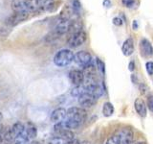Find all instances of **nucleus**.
<instances>
[{"mask_svg": "<svg viewBox=\"0 0 153 144\" xmlns=\"http://www.w3.org/2000/svg\"><path fill=\"white\" fill-rule=\"evenodd\" d=\"M54 64L59 67H65L74 61V53L70 49H61L56 53Z\"/></svg>", "mask_w": 153, "mask_h": 144, "instance_id": "nucleus-1", "label": "nucleus"}, {"mask_svg": "<svg viewBox=\"0 0 153 144\" xmlns=\"http://www.w3.org/2000/svg\"><path fill=\"white\" fill-rule=\"evenodd\" d=\"M86 117H87V113H86V110L82 108L71 107L68 110H66L65 118L74 120V121L79 123L80 125L84 123Z\"/></svg>", "mask_w": 153, "mask_h": 144, "instance_id": "nucleus-2", "label": "nucleus"}, {"mask_svg": "<svg viewBox=\"0 0 153 144\" xmlns=\"http://www.w3.org/2000/svg\"><path fill=\"white\" fill-rule=\"evenodd\" d=\"M87 40V35L83 30L71 34L68 38V45L72 48H76L81 46Z\"/></svg>", "mask_w": 153, "mask_h": 144, "instance_id": "nucleus-3", "label": "nucleus"}, {"mask_svg": "<svg viewBox=\"0 0 153 144\" xmlns=\"http://www.w3.org/2000/svg\"><path fill=\"white\" fill-rule=\"evenodd\" d=\"M74 61L76 64H79L82 68L91 64L93 62V58L87 51H79L74 55Z\"/></svg>", "mask_w": 153, "mask_h": 144, "instance_id": "nucleus-4", "label": "nucleus"}, {"mask_svg": "<svg viewBox=\"0 0 153 144\" xmlns=\"http://www.w3.org/2000/svg\"><path fill=\"white\" fill-rule=\"evenodd\" d=\"M116 134L119 136V144H133L134 133L130 128H122Z\"/></svg>", "mask_w": 153, "mask_h": 144, "instance_id": "nucleus-5", "label": "nucleus"}, {"mask_svg": "<svg viewBox=\"0 0 153 144\" xmlns=\"http://www.w3.org/2000/svg\"><path fill=\"white\" fill-rule=\"evenodd\" d=\"M29 17V14H24V13H13L11 14L5 21V25H7L9 27H14L18 25L19 23H21L23 21H25L26 19Z\"/></svg>", "mask_w": 153, "mask_h": 144, "instance_id": "nucleus-6", "label": "nucleus"}, {"mask_svg": "<svg viewBox=\"0 0 153 144\" xmlns=\"http://www.w3.org/2000/svg\"><path fill=\"white\" fill-rule=\"evenodd\" d=\"M68 78L72 85L74 86L82 85L84 81L83 71L80 69H72L68 73Z\"/></svg>", "mask_w": 153, "mask_h": 144, "instance_id": "nucleus-7", "label": "nucleus"}, {"mask_svg": "<svg viewBox=\"0 0 153 144\" xmlns=\"http://www.w3.org/2000/svg\"><path fill=\"white\" fill-rule=\"evenodd\" d=\"M98 99H96L93 95H91L87 92L83 93L79 97V104L81 106V108H91L97 103Z\"/></svg>", "mask_w": 153, "mask_h": 144, "instance_id": "nucleus-8", "label": "nucleus"}, {"mask_svg": "<svg viewBox=\"0 0 153 144\" xmlns=\"http://www.w3.org/2000/svg\"><path fill=\"white\" fill-rule=\"evenodd\" d=\"M140 50L143 57H152L153 56V46L151 42L146 40V38H143L140 42Z\"/></svg>", "mask_w": 153, "mask_h": 144, "instance_id": "nucleus-9", "label": "nucleus"}, {"mask_svg": "<svg viewBox=\"0 0 153 144\" xmlns=\"http://www.w3.org/2000/svg\"><path fill=\"white\" fill-rule=\"evenodd\" d=\"M134 108H135L136 112L140 115L141 117H146L147 114V107L146 102L142 98H137L134 101Z\"/></svg>", "mask_w": 153, "mask_h": 144, "instance_id": "nucleus-10", "label": "nucleus"}, {"mask_svg": "<svg viewBox=\"0 0 153 144\" xmlns=\"http://www.w3.org/2000/svg\"><path fill=\"white\" fill-rule=\"evenodd\" d=\"M135 50V45H134V40L132 38H128L123 41L122 45V52L126 57H129L133 54Z\"/></svg>", "mask_w": 153, "mask_h": 144, "instance_id": "nucleus-11", "label": "nucleus"}, {"mask_svg": "<svg viewBox=\"0 0 153 144\" xmlns=\"http://www.w3.org/2000/svg\"><path fill=\"white\" fill-rule=\"evenodd\" d=\"M66 116V109L64 108H56L52 112L50 115V119L53 123H59L62 121Z\"/></svg>", "mask_w": 153, "mask_h": 144, "instance_id": "nucleus-12", "label": "nucleus"}, {"mask_svg": "<svg viewBox=\"0 0 153 144\" xmlns=\"http://www.w3.org/2000/svg\"><path fill=\"white\" fill-rule=\"evenodd\" d=\"M24 129H25V126H24V124L20 121L16 122L12 126L11 129H9L10 134H11V137L13 140H14L16 137H18L19 136H21V134H24Z\"/></svg>", "mask_w": 153, "mask_h": 144, "instance_id": "nucleus-13", "label": "nucleus"}, {"mask_svg": "<svg viewBox=\"0 0 153 144\" xmlns=\"http://www.w3.org/2000/svg\"><path fill=\"white\" fill-rule=\"evenodd\" d=\"M11 7L13 13H24L29 14L27 10L26 0H12Z\"/></svg>", "mask_w": 153, "mask_h": 144, "instance_id": "nucleus-14", "label": "nucleus"}, {"mask_svg": "<svg viewBox=\"0 0 153 144\" xmlns=\"http://www.w3.org/2000/svg\"><path fill=\"white\" fill-rule=\"evenodd\" d=\"M24 126H25V129H24V134H25V136L30 139V140H33L37 136L36 126L31 121H28Z\"/></svg>", "mask_w": 153, "mask_h": 144, "instance_id": "nucleus-15", "label": "nucleus"}, {"mask_svg": "<svg viewBox=\"0 0 153 144\" xmlns=\"http://www.w3.org/2000/svg\"><path fill=\"white\" fill-rule=\"evenodd\" d=\"M60 3H61L60 0H43L42 9L47 12L54 13L57 11Z\"/></svg>", "mask_w": 153, "mask_h": 144, "instance_id": "nucleus-16", "label": "nucleus"}, {"mask_svg": "<svg viewBox=\"0 0 153 144\" xmlns=\"http://www.w3.org/2000/svg\"><path fill=\"white\" fill-rule=\"evenodd\" d=\"M28 13H35L42 9L43 0H26Z\"/></svg>", "mask_w": 153, "mask_h": 144, "instance_id": "nucleus-17", "label": "nucleus"}, {"mask_svg": "<svg viewBox=\"0 0 153 144\" xmlns=\"http://www.w3.org/2000/svg\"><path fill=\"white\" fill-rule=\"evenodd\" d=\"M56 136H59L68 142V141H71V140H73V139H75V134L72 132L71 130H62V131L56 134Z\"/></svg>", "mask_w": 153, "mask_h": 144, "instance_id": "nucleus-18", "label": "nucleus"}, {"mask_svg": "<svg viewBox=\"0 0 153 144\" xmlns=\"http://www.w3.org/2000/svg\"><path fill=\"white\" fill-rule=\"evenodd\" d=\"M114 106L112 105V103L110 102H105L102 106V114L105 117H110L112 116L114 113Z\"/></svg>", "mask_w": 153, "mask_h": 144, "instance_id": "nucleus-19", "label": "nucleus"}, {"mask_svg": "<svg viewBox=\"0 0 153 144\" xmlns=\"http://www.w3.org/2000/svg\"><path fill=\"white\" fill-rule=\"evenodd\" d=\"M85 88L83 86V85L80 86H75L73 88L71 89V95L73 97H79L80 95H82L83 93H85Z\"/></svg>", "mask_w": 153, "mask_h": 144, "instance_id": "nucleus-20", "label": "nucleus"}, {"mask_svg": "<svg viewBox=\"0 0 153 144\" xmlns=\"http://www.w3.org/2000/svg\"><path fill=\"white\" fill-rule=\"evenodd\" d=\"M30 139H29L26 136L25 134H21V136H19L18 137H16L14 139V143L13 144H30Z\"/></svg>", "mask_w": 153, "mask_h": 144, "instance_id": "nucleus-21", "label": "nucleus"}, {"mask_svg": "<svg viewBox=\"0 0 153 144\" xmlns=\"http://www.w3.org/2000/svg\"><path fill=\"white\" fill-rule=\"evenodd\" d=\"M70 7L72 8V10H73L76 14H79V10L81 9V4L79 2V0H71Z\"/></svg>", "mask_w": 153, "mask_h": 144, "instance_id": "nucleus-22", "label": "nucleus"}, {"mask_svg": "<svg viewBox=\"0 0 153 144\" xmlns=\"http://www.w3.org/2000/svg\"><path fill=\"white\" fill-rule=\"evenodd\" d=\"M11 31H12V28L7 26V25L1 27V28H0V37L3 38H6L10 35Z\"/></svg>", "mask_w": 153, "mask_h": 144, "instance_id": "nucleus-23", "label": "nucleus"}, {"mask_svg": "<svg viewBox=\"0 0 153 144\" xmlns=\"http://www.w3.org/2000/svg\"><path fill=\"white\" fill-rule=\"evenodd\" d=\"M68 142H67L66 140H64V139H62L61 137L59 136H54L52 137L49 141H48L47 144H67Z\"/></svg>", "mask_w": 153, "mask_h": 144, "instance_id": "nucleus-24", "label": "nucleus"}, {"mask_svg": "<svg viewBox=\"0 0 153 144\" xmlns=\"http://www.w3.org/2000/svg\"><path fill=\"white\" fill-rule=\"evenodd\" d=\"M96 64H97V68L99 69V71L102 74H104L105 73V64H104V62L99 59V58H97L96 59Z\"/></svg>", "mask_w": 153, "mask_h": 144, "instance_id": "nucleus-25", "label": "nucleus"}, {"mask_svg": "<svg viewBox=\"0 0 153 144\" xmlns=\"http://www.w3.org/2000/svg\"><path fill=\"white\" fill-rule=\"evenodd\" d=\"M104 144H119V136L117 134H113V136H110Z\"/></svg>", "mask_w": 153, "mask_h": 144, "instance_id": "nucleus-26", "label": "nucleus"}, {"mask_svg": "<svg viewBox=\"0 0 153 144\" xmlns=\"http://www.w3.org/2000/svg\"><path fill=\"white\" fill-rule=\"evenodd\" d=\"M146 70L148 75L152 76L153 75V62L149 61L146 64Z\"/></svg>", "mask_w": 153, "mask_h": 144, "instance_id": "nucleus-27", "label": "nucleus"}, {"mask_svg": "<svg viewBox=\"0 0 153 144\" xmlns=\"http://www.w3.org/2000/svg\"><path fill=\"white\" fill-rule=\"evenodd\" d=\"M139 89H140V92L143 94V95H146L148 93V91H149V88H148V86L145 84H141L139 86Z\"/></svg>", "mask_w": 153, "mask_h": 144, "instance_id": "nucleus-28", "label": "nucleus"}, {"mask_svg": "<svg viewBox=\"0 0 153 144\" xmlns=\"http://www.w3.org/2000/svg\"><path fill=\"white\" fill-rule=\"evenodd\" d=\"M146 107L149 109L151 112H153V95L148 96V98L146 100Z\"/></svg>", "mask_w": 153, "mask_h": 144, "instance_id": "nucleus-29", "label": "nucleus"}, {"mask_svg": "<svg viewBox=\"0 0 153 144\" xmlns=\"http://www.w3.org/2000/svg\"><path fill=\"white\" fill-rule=\"evenodd\" d=\"M122 3L123 6H126V8H131L135 5V0H122Z\"/></svg>", "mask_w": 153, "mask_h": 144, "instance_id": "nucleus-30", "label": "nucleus"}, {"mask_svg": "<svg viewBox=\"0 0 153 144\" xmlns=\"http://www.w3.org/2000/svg\"><path fill=\"white\" fill-rule=\"evenodd\" d=\"M112 22L115 26H122L123 25V19L121 17H114L112 19Z\"/></svg>", "mask_w": 153, "mask_h": 144, "instance_id": "nucleus-31", "label": "nucleus"}, {"mask_svg": "<svg viewBox=\"0 0 153 144\" xmlns=\"http://www.w3.org/2000/svg\"><path fill=\"white\" fill-rule=\"evenodd\" d=\"M102 5H103V7H104V8L109 9V8H111L112 3H111V1H110V0H103Z\"/></svg>", "mask_w": 153, "mask_h": 144, "instance_id": "nucleus-32", "label": "nucleus"}, {"mask_svg": "<svg viewBox=\"0 0 153 144\" xmlns=\"http://www.w3.org/2000/svg\"><path fill=\"white\" fill-rule=\"evenodd\" d=\"M132 28L134 31H137L139 29V22H138V20H136V19L133 20V22H132Z\"/></svg>", "mask_w": 153, "mask_h": 144, "instance_id": "nucleus-33", "label": "nucleus"}, {"mask_svg": "<svg viewBox=\"0 0 153 144\" xmlns=\"http://www.w3.org/2000/svg\"><path fill=\"white\" fill-rule=\"evenodd\" d=\"M128 69L130 70V71H134V69H135V62H134L133 61H131L130 62H129Z\"/></svg>", "mask_w": 153, "mask_h": 144, "instance_id": "nucleus-34", "label": "nucleus"}, {"mask_svg": "<svg viewBox=\"0 0 153 144\" xmlns=\"http://www.w3.org/2000/svg\"><path fill=\"white\" fill-rule=\"evenodd\" d=\"M6 128H5L4 126H2V125H0V137H2L4 136L5 132H6Z\"/></svg>", "mask_w": 153, "mask_h": 144, "instance_id": "nucleus-35", "label": "nucleus"}, {"mask_svg": "<svg viewBox=\"0 0 153 144\" xmlns=\"http://www.w3.org/2000/svg\"><path fill=\"white\" fill-rule=\"evenodd\" d=\"M67 144H80V142L78 140V139H73V140H71V141H68V143Z\"/></svg>", "mask_w": 153, "mask_h": 144, "instance_id": "nucleus-36", "label": "nucleus"}, {"mask_svg": "<svg viewBox=\"0 0 153 144\" xmlns=\"http://www.w3.org/2000/svg\"><path fill=\"white\" fill-rule=\"evenodd\" d=\"M30 144H42V143L39 142V141H36V140H33V141L30 142Z\"/></svg>", "mask_w": 153, "mask_h": 144, "instance_id": "nucleus-37", "label": "nucleus"}, {"mask_svg": "<svg viewBox=\"0 0 153 144\" xmlns=\"http://www.w3.org/2000/svg\"><path fill=\"white\" fill-rule=\"evenodd\" d=\"M135 144H146L145 141H143V140H141V141H138V142H136Z\"/></svg>", "mask_w": 153, "mask_h": 144, "instance_id": "nucleus-38", "label": "nucleus"}, {"mask_svg": "<svg viewBox=\"0 0 153 144\" xmlns=\"http://www.w3.org/2000/svg\"><path fill=\"white\" fill-rule=\"evenodd\" d=\"M2 119H3V114H2V112H0V122L2 121Z\"/></svg>", "mask_w": 153, "mask_h": 144, "instance_id": "nucleus-39", "label": "nucleus"}]
</instances>
